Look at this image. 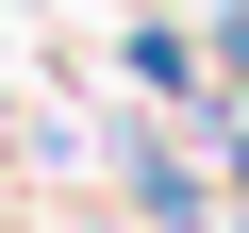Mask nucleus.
Segmentation results:
<instances>
[{
    "label": "nucleus",
    "instance_id": "1",
    "mask_svg": "<svg viewBox=\"0 0 249 233\" xmlns=\"http://www.w3.org/2000/svg\"><path fill=\"white\" fill-rule=\"evenodd\" d=\"M116 200H133V233H216L232 216V183L199 150H166V134H116Z\"/></svg>",
    "mask_w": 249,
    "mask_h": 233
}]
</instances>
